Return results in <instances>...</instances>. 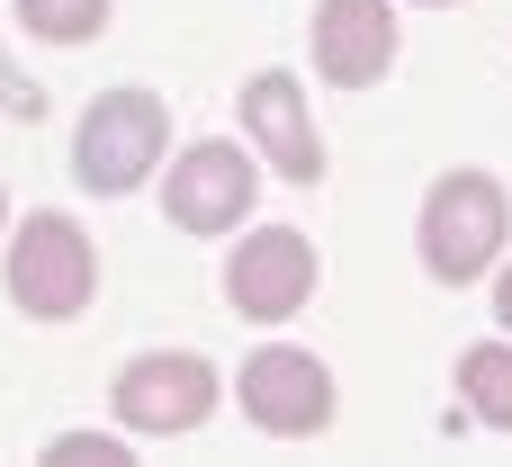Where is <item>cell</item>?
<instances>
[{"mask_svg": "<svg viewBox=\"0 0 512 467\" xmlns=\"http://www.w3.org/2000/svg\"><path fill=\"white\" fill-rule=\"evenodd\" d=\"M252 189H261V171H252L243 144H189L162 180V207H171L180 234H234L252 216Z\"/></svg>", "mask_w": 512, "mask_h": 467, "instance_id": "5", "label": "cell"}, {"mask_svg": "<svg viewBox=\"0 0 512 467\" xmlns=\"http://www.w3.org/2000/svg\"><path fill=\"white\" fill-rule=\"evenodd\" d=\"M0 108H9V117H45V90H36L9 54H0Z\"/></svg>", "mask_w": 512, "mask_h": 467, "instance_id": "13", "label": "cell"}, {"mask_svg": "<svg viewBox=\"0 0 512 467\" xmlns=\"http://www.w3.org/2000/svg\"><path fill=\"white\" fill-rule=\"evenodd\" d=\"M423 9H441V0H423Z\"/></svg>", "mask_w": 512, "mask_h": 467, "instance_id": "15", "label": "cell"}, {"mask_svg": "<svg viewBox=\"0 0 512 467\" xmlns=\"http://www.w3.org/2000/svg\"><path fill=\"white\" fill-rule=\"evenodd\" d=\"M504 225H512V207L486 171H441L432 198H423V270L450 279V288L486 279V261L504 252Z\"/></svg>", "mask_w": 512, "mask_h": 467, "instance_id": "1", "label": "cell"}, {"mask_svg": "<svg viewBox=\"0 0 512 467\" xmlns=\"http://www.w3.org/2000/svg\"><path fill=\"white\" fill-rule=\"evenodd\" d=\"M396 63V9L387 0H315V72L333 90H369Z\"/></svg>", "mask_w": 512, "mask_h": 467, "instance_id": "8", "label": "cell"}, {"mask_svg": "<svg viewBox=\"0 0 512 467\" xmlns=\"http://www.w3.org/2000/svg\"><path fill=\"white\" fill-rule=\"evenodd\" d=\"M162 144H171V117H162V99H153V90H108V99H90V117H81L72 171H81V189H99V198H126L135 180H153Z\"/></svg>", "mask_w": 512, "mask_h": 467, "instance_id": "2", "label": "cell"}, {"mask_svg": "<svg viewBox=\"0 0 512 467\" xmlns=\"http://www.w3.org/2000/svg\"><path fill=\"white\" fill-rule=\"evenodd\" d=\"M243 414L270 432V441H306L333 423V378L315 351H252L243 360Z\"/></svg>", "mask_w": 512, "mask_h": 467, "instance_id": "6", "label": "cell"}, {"mask_svg": "<svg viewBox=\"0 0 512 467\" xmlns=\"http://www.w3.org/2000/svg\"><path fill=\"white\" fill-rule=\"evenodd\" d=\"M495 315L512 324V261H504V279H495Z\"/></svg>", "mask_w": 512, "mask_h": 467, "instance_id": "14", "label": "cell"}, {"mask_svg": "<svg viewBox=\"0 0 512 467\" xmlns=\"http://www.w3.org/2000/svg\"><path fill=\"white\" fill-rule=\"evenodd\" d=\"M108 396H117V423H126V432L171 441V432H198V423L216 414V369H207L198 351H144V360L117 369Z\"/></svg>", "mask_w": 512, "mask_h": 467, "instance_id": "4", "label": "cell"}, {"mask_svg": "<svg viewBox=\"0 0 512 467\" xmlns=\"http://www.w3.org/2000/svg\"><path fill=\"white\" fill-rule=\"evenodd\" d=\"M225 297H234V315H261V324L297 315V306L315 297V243L288 234V225L234 243V261H225Z\"/></svg>", "mask_w": 512, "mask_h": 467, "instance_id": "7", "label": "cell"}, {"mask_svg": "<svg viewBox=\"0 0 512 467\" xmlns=\"http://www.w3.org/2000/svg\"><path fill=\"white\" fill-rule=\"evenodd\" d=\"M459 396H468V414H477L486 432H512V351L504 342H477V351L459 360Z\"/></svg>", "mask_w": 512, "mask_h": 467, "instance_id": "10", "label": "cell"}, {"mask_svg": "<svg viewBox=\"0 0 512 467\" xmlns=\"http://www.w3.org/2000/svg\"><path fill=\"white\" fill-rule=\"evenodd\" d=\"M243 135H252V153L279 180H324V135H315V117H306L288 72H252L243 81Z\"/></svg>", "mask_w": 512, "mask_h": 467, "instance_id": "9", "label": "cell"}, {"mask_svg": "<svg viewBox=\"0 0 512 467\" xmlns=\"http://www.w3.org/2000/svg\"><path fill=\"white\" fill-rule=\"evenodd\" d=\"M0 216H9V207H0Z\"/></svg>", "mask_w": 512, "mask_h": 467, "instance_id": "16", "label": "cell"}, {"mask_svg": "<svg viewBox=\"0 0 512 467\" xmlns=\"http://www.w3.org/2000/svg\"><path fill=\"white\" fill-rule=\"evenodd\" d=\"M90 288H99V252H90V234H81L72 216L36 207V216L18 225V243H9V297H18L27 315L63 324V315L90 306Z\"/></svg>", "mask_w": 512, "mask_h": 467, "instance_id": "3", "label": "cell"}, {"mask_svg": "<svg viewBox=\"0 0 512 467\" xmlns=\"http://www.w3.org/2000/svg\"><path fill=\"white\" fill-rule=\"evenodd\" d=\"M45 459H54V467H126L135 450H126V441H108V432H54V441H45Z\"/></svg>", "mask_w": 512, "mask_h": 467, "instance_id": "12", "label": "cell"}, {"mask_svg": "<svg viewBox=\"0 0 512 467\" xmlns=\"http://www.w3.org/2000/svg\"><path fill=\"white\" fill-rule=\"evenodd\" d=\"M18 27L45 45H90L108 27V0H18Z\"/></svg>", "mask_w": 512, "mask_h": 467, "instance_id": "11", "label": "cell"}]
</instances>
